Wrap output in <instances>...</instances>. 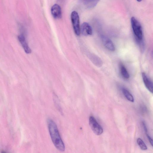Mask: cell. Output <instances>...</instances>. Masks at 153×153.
Wrapping results in <instances>:
<instances>
[{
  "mask_svg": "<svg viewBox=\"0 0 153 153\" xmlns=\"http://www.w3.org/2000/svg\"><path fill=\"white\" fill-rule=\"evenodd\" d=\"M142 77L144 83L147 89L152 93H153V84L149 79L146 74L144 72L142 73Z\"/></svg>",
  "mask_w": 153,
  "mask_h": 153,
  "instance_id": "10",
  "label": "cell"
},
{
  "mask_svg": "<svg viewBox=\"0 0 153 153\" xmlns=\"http://www.w3.org/2000/svg\"><path fill=\"white\" fill-rule=\"evenodd\" d=\"M122 92L124 95L128 100L132 102H134L133 96L128 90L125 88H123Z\"/></svg>",
  "mask_w": 153,
  "mask_h": 153,
  "instance_id": "12",
  "label": "cell"
},
{
  "mask_svg": "<svg viewBox=\"0 0 153 153\" xmlns=\"http://www.w3.org/2000/svg\"><path fill=\"white\" fill-rule=\"evenodd\" d=\"M51 11L52 15L55 19H59L61 18V8L58 4H54L51 8Z\"/></svg>",
  "mask_w": 153,
  "mask_h": 153,
  "instance_id": "8",
  "label": "cell"
},
{
  "mask_svg": "<svg viewBox=\"0 0 153 153\" xmlns=\"http://www.w3.org/2000/svg\"><path fill=\"white\" fill-rule=\"evenodd\" d=\"M137 143L140 147V148L142 150H146L147 149V147L143 141L140 138H138L137 139Z\"/></svg>",
  "mask_w": 153,
  "mask_h": 153,
  "instance_id": "14",
  "label": "cell"
},
{
  "mask_svg": "<svg viewBox=\"0 0 153 153\" xmlns=\"http://www.w3.org/2000/svg\"><path fill=\"white\" fill-rule=\"evenodd\" d=\"M101 40L104 45L108 49L111 51H114V45L109 38L105 36H102Z\"/></svg>",
  "mask_w": 153,
  "mask_h": 153,
  "instance_id": "7",
  "label": "cell"
},
{
  "mask_svg": "<svg viewBox=\"0 0 153 153\" xmlns=\"http://www.w3.org/2000/svg\"><path fill=\"white\" fill-rule=\"evenodd\" d=\"M142 125H143V128L144 129V130L145 131L146 133L147 134V128L146 127V124L144 122H143Z\"/></svg>",
  "mask_w": 153,
  "mask_h": 153,
  "instance_id": "16",
  "label": "cell"
},
{
  "mask_svg": "<svg viewBox=\"0 0 153 153\" xmlns=\"http://www.w3.org/2000/svg\"><path fill=\"white\" fill-rule=\"evenodd\" d=\"M120 69L122 76L126 79H128L129 78V74L125 66L122 63L120 64Z\"/></svg>",
  "mask_w": 153,
  "mask_h": 153,
  "instance_id": "11",
  "label": "cell"
},
{
  "mask_svg": "<svg viewBox=\"0 0 153 153\" xmlns=\"http://www.w3.org/2000/svg\"><path fill=\"white\" fill-rule=\"evenodd\" d=\"M138 2H140L142 0H137Z\"/></svg>",
  "mask_w": 153,
  "mask_h": 153,
  "instance_id": "17",
  "label": "cell"
},
{
  "mask_svg": "<svg viewBox=\"0 0 153 153\" xmlns=\"http://www.w3.org/2000/svg\"><path fill=\"white\" fill-rule=\"evenodd\" d=\"M89 124L91 129L95 134L99 135L102 133L103 129L102 127L94 117H90Z\"/></svg>",
  "mask_w": 153,
  "mask_h": 153,
  "instance_id": "4",
  "label": "cell"
},
{
  "mask_svg": "<svg viewBox=\"0 0 153 153\" xmlns=\"http://www.w3.org/2000/svg\"><path fill=\"white\" fill-rule=\"evenodd\" d=\"M18 39L24 50L25 52L27 54L31 53V50L28 46L24 35L21 34L19 35L18 36Z\"/></svg>",
  "mask_w": 153,
  "mask_h": 153,
  "instance_id": "9",
  "label": "cell"
},
{
  "mask_svg": "<svg viewBox=\"0 0 153 153\" xmlns=\"http://www.w3.org/2000/svg\"><path fill=\"white\" fill-rule=\"evenodd\" d=\"M71 20L75 33L79 36L80 33L79 17L78 13L75 11H73L71 15Z\"/></svg>",
  "mask_w": 153,
  "mask_h": 153,
  "instance_id": "3",
  "label": "cell"
},
{
  "mask_svg": "<svg viewBox=\"0 0 153 153\" xmlns=\"http://www.w3.org/2000/svg\"><path fill=\"white\" fill-rule=\"evenodd\" d=\"M92 61L98 66H100L102 64V61L100 58L95 55L92 56Z\"/></svg>",
  "mask_w": 153,
  "mask_h": 153,
  "instance_id": "13",
  "label": "cell"
},
{
  "mask_svg": "<svg viewBox=\"0 0 153 153\" xmlns=\"http://www.w3.org/2000/svg\"><path fill=\"white\" fill-rule=\"evenodd\" d=\"M49 131L52 141L56 148L60 151L65 150V146L55 123L51 119L48 120Z\"/></svg>",
  "mask_w": 153,
  "mask_h": 153,
  "instance_id": "1",
  "label": "cell"
},
{
  "mask_svg": "<svg viewBox=\"0 0 153 153\" xmlns=\"http://www.w3.org/2000/svg\"><path fill=\"white\" fill-rule=\"evenodd\" d=\"M82 5L87 9H92L97 5L100 0H79Z\"/></svg>",
  "mask_w": 153,
  "mask_h": 153,
  "instance_id": "5",
  "label": "cell"
},
{
  "mask_svg": "<svg viewBox=\"0 0 153 153\" xmlns=\"http://www.w3.org/2000/svg\"><path fill=\"white\" fill-rule=\"evenodd\" d=\"M147 137L148 138V139L149 140V141L151 145L153 146V140L151 137H150V136L147 134H146Z\"/></svg>",
  "mask_w": 153,
  "mask_h": 153,
  "instance_id": "15",
  "label": "cell"
},
{
  "mask_svg": "<svg viewBox=\"0 0 153 153\" xmlns=\"http://www.w3.org/2000/svg\"><path fill=\"white\" fill-rule=\"evenodd\" d=\"M80 31L85 36L91 35L92 34V29L90 25L88 23L84 22L80 27Z\"/></svg>",
  "mask_w": 153,
  "mask_h": 153,
  "instance_id": "6",
  "label": "cell"
},
{
  "mask_svg": "<svg viewBox=\"0 0 153 153\" xmlns=\"http://www.w3.org/2000/svg\"><path fill=\"white\" fill-rule=\"evenodd\" d=\"M131 22L132 29L135 36L138 41L142 40L143 33L140 24L134 17L131 18Z\"/></svg>",
  "mask_w": 153,
  "mask_h": 153,
  "instance_id": "2",
  "label": "cell"
}]
</instances>
